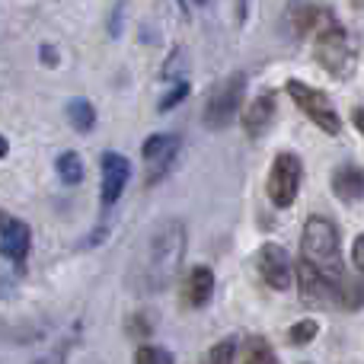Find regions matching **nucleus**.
<instances>
[{
    "mask_svg": "<svg viewBox=\"0 0 364 364\" xmlns=\"http://www.w3.org/2000/svg\"><path fill=\"white\" fill-rule=\"evenodd\" d=\"M256 265H259V275L262 282L269 284L272 291H288L291 288V278H294V269H291V259L284 252V246L278 243H265L256 256Z\"/></svg>",
    "mask_w": 364,
    "mask_h": 364,
    "instance_id": "6e6552de",
    "label": "nucleus"
},
{
    "mask_svg": "<svg viewBox=\"0 0 364 364\" xmlns=\"http://www.w3.org/2000/svg\"><path fill=\"white\" fill-rule=\"evenodd\" d=\"M141 154H144V164H147V186H157L166 176V170L173 166V160H176L179 138L176 134H154V138L144 141Z\"/></svg>",
    "mask_w": 364,
    "mask_h": 364,
    "instance_id": "0eeeda50",
    "label": "nucleus"
},
{
    "mask_svg": "<svg viewBox=\"0 0 364 364\" xmlns=\"http://www.w3.org/2000/svg\"><path fill=\"white\" fill-rule=\"evenodd\" d=\"M186 96H188V83H186V80H179L176 87H173L170 93H166L164 100H160V112H170V109L176 106V102H182V100H186Z\"/></svg>",
    "mask_w": 364,
    "mask_h": 364,
    "instance_id": "4be33fe9",
    "label": "nucleus"
},
{
    "mask_svg": "<svg viewBox=\"0 0 364 364\" xmlns=\"http://www.w3.org/2000/svg\"><path fill=\"white\" fill-rule=\"evenodd\" d=\"M182 256H186V227L179 220H166L154 230L147 259L141 265V284L144 291H164L179 275Z\"/></svg>",
    "mask_w": 364,
    "mask_h": 364,
    "instance_id": "f257e3e1",
    "label": "nucleus"
},
{
    "mask_svg": "<svg viewBox=\"0 0 364 364\" xmlns=\"http://www.w3.org/2000/svg\"><path fill=\"white\" fill-rule=\"evenodd\" d=\"M195 4H208V0H195Z\"/></svg>",
    "mask_w": 364,
    "mask_h": 364,
    "instance_id": "bb28decb",
    "label": "nucleus"
},
{
    "mask_svg": "<svg viewBox=\"0 0 364 364\" xmlns=\"http://www.w3.org/2000/svg\"><path fill=\"white\" fill-rule=\"evenodd\" d=\"M243 93H246V77L243 74H230L224 80H218L211 90H208V100H205V112H201V122L214 132L227 128L237 112L243 109Z\"/></svg>",
    "mask_w": 364,
    "mask_h": 364,
    "instance_id": "20e7f679",
    "label": "nucleus"
},
{
    "mask_svg": "<svg viewBox=\"0 0 364 364\" xmlns=\"http://www.w3.org/2000/svg\"><path fill=\"white\" fill-rule=\"evenodd\" d=\"M352 262H355L358 272H364V233L355 240V246H352Z\"/></svg>",
    "mask_w": 364,
    "mask_h": 364,
    "instance_id": "5701e85b",
    "label": "nucleus"
},
{
    "mask_svg": "<svg viewBox=\"0 0 364 364\" xmlns=\"http://www.w3.org/2000/svg\"><path fill=\"white\" fill-rule=\"evenodd\" d=\"M333 192L342 201H361L364 198V170L358 164H342L333 170Z\"/></svg>",
    "mask_w": 364,
    "mask_h": 364,
    "instance_id": "ddd939ff",
    "label": "nucleus"
},
{
    "mask_svg": "<svg viewBox=\"0 0 364 364\" xmlns=\"http://www.w3.org/2000/svg\"><path fill=\"white\" fill-rule=\"evenodd\" d=\"M352 4H355V6H364V0H352Z\"/></svg>",
    "mask_w": 364,
    "mask_h": 364,
    "instance_id": "a878e982",
    "label": "nucleus"
},
{
    "mask_svg": "<svg viewBox=\"0 0 364 364\" xmlns=\"http://www.w3.org/2000/svg\"><path fill=\"white\" fill-rule=\"evenodd\" d=\"M288 96L297 102V109H301L316 128H323V132L333 134V138L342 134V119L326 93H320V90L307 87V83H301V80H288Z\"/></svg>",
    "mask_w": 364,
    "mask_h": 364,
    "instance_id": "39448f33",
    "label": "nucleus"
},
{
    "mask_svg": "<svg viewBox=\"0 0 364 364\" xmlns=\"http://www.w3.org/2000/svg\"><path fill=\"white\" fill-rule=\"evenodd\" d=\"M233 358H237V346H233L230 339H224L220 346H214L211 352H208V361H214V364H227Z\"/></svg>",
    "mask_w": 364,
    "mask_h": 364,
    "instance_id": "412c9836",
    "label": "nucleus"
},
{
    "mask_svg": "<svg viewBox=\"0 0 364 364\" xmlns=\"http://www.w3.org/2000/svg\"><path fill=\"white\" fill-rule=\"evenodd\" d=\"M301 259L310 262L323 278L339 288L346 269H342V250H339V230L333 220L326 218H310L304 224V237H301Z\"/></svg>",
    "mask_w": 364,
    "mask_h": 364,
    "instance_id": "f03ea898",
    "label": "nucleus"
},
{
    "mask_svg": "<svg viewBox=\"0 0 364 364\" xmlns=\"http://www.w3.org/2000/svg\"><path fill=\"white\" fill-rule=\"evenodd\" d=\"M32 246V233L23 220H16L13 214H4V230H0V252H4L10 262L23 265L26 256H29Z\"/></svg>",
    "mask_w": 364,
    "mask_h": 364,
    "instance_id": "9d476101",
    "label": "nucleus"
},
{
    "mask_svg": "<svg viewBox=\"0 0 364 364\" xmlns=\"http://www.w3.org/2000/svg\"><path fill=\"white\" fill-rule=\"evenodd\" d=\"M68 122L77 132H90L96 125V109L87 100H70L68 102Z\"/></svg>",
    "mask_w": 364,
    "mask_h": 364,
    "instance_id": "2eb2a0df",
    "label": "nucleus"
},
{
    "mask_svg": "<svg viewBox=\"0 0 364 364\" xmlns=\"http://www.w3.org/2000/svg\"><path fill=\"white\" fill-rule=\"evenodd\" d=\"M240 358H243V361H275V352L269 348V342H265V339L252 336V339L243 342V352H240Z\"/></svg>",
    "mask_w": 364,
    "mask_h": 364,
    "instance_id": "a211bd4d",
    "label": "nucleus"
},
{
    "mask_svg": "<svg viewBox=\"0 0 364 364\" xmlns=\"http://www.w3.org/2000/svg\"><path fill=\"white\" fill-rule=\"evenodd\" d=\"M100 166H102V192H100V201H102V208H112L115 201L122 198V192H125L128 176H132V166H128V160L122 157V154H115V151L102 154Z\"/></svg>",
    "mask_w": 364,
    "mask_h": 364,
    "instance_id": "1a4fd4ad",
    "label": "nucleus"
},
{
    "mask_svg": "<svg viewBox=\"0 0 364 364\" xmlns=\"http://www.w3.org/2000/svg\"><path fill=\"white\" fill-rule=\"evenodd\" d=\"M316 333H320V323L316 320H301V323H294V326L288 329V339H291V346H307V342L316 339Z\"/></svg>",
    "mask_w": 364,
    "mask_h": 364,
    "instance_id": "6ab92c4d",
    "label": "nucleus"
},
{
    "mask_svg": "<svg viewBox=\"0 0 364 364\" xmlns=\"http://www.w3.org/2000/svg\"><path fill=\"white\" fill-rule=\"evenodd\" d=\"M314 55L320 61V68L329 70L333 77H348L355 70V64H358V51H355L352 36L336 19H329L314 36Z\"/></svg>",
    "mask_w": 364,
    "mask_h": 364,
    "instance_id": "7ed1b4c3",
    "label": "nucleus"
},
{
    "mask_svg": "<svg viewBox=\"0 0 364 364\" xmlns=\"http://www.w3.org/2000/svg\"><path fill=\"white\" fill-rule=\"evenodd\" d=\"M58 176H61V182H68V186H77L83 179V160L74 151L61 154L58 157Z\"/></svg>",
    "mask_w": 364,
    "mask_h": 364,
    "instance_id": "dca6fc26",
    "label": "nucleus"
},
{
    "mask_svg": "<svg viewBox=\"0 0 364 364\" xmlns=\"http://www.w3.org/2000/svg\"><path fill=\"white\" fill-rule=\"evenodd\" d=\"M301 176H304V164L297 154L284 151L275 157L269 170V182H265V192H269L272 205L275 208H291L297 198V188H301Z\"/></svg>",
    "mask_w": 364,
    "mask_h": 364,
    "instance_id": "423d86ee",
    "label": "nucleus"
},
{
    "mask_svg": "<svg viewBox=\"0 0 364 364\" xmlns=\"http://www.w3.org/2000/svg\"><path fill=\"white\" fill-rule=\"evenodd\" d=\"M291 6H294L291 10V23H294V32L301 38H307V36L314 38L329 19H336L326 6H316V4H291Z\"/></svg>",
    "mask_w": 364,
    "mask_h": 364,
    "instance_id": "f8f14e48",
    "label": "nucleus"
},
{
    "mask_svg": "<svg viewBox=\"0 0 364 364\" xmlns=\"http://www.w3.org/2000/svg\"><path fill=\"white\" fill-rule=\"evenodd\" d=\"M339 304L346 310L364 307V282H348V278H342V284H339Z\"/></svg>",
    "mask_w": 364,
    "mask_h": 364,
    "instance_id": "f3484780",
    "label": "nucleus"
},
{
    "mask_svg": "<svg viewBox=\"0 0 364 364\" xmlns=\"http://www.w3.org/2000/svg\"><path fill=\"white\" fill-rule=\"evenodd\" d=\"M134 361L138 364H173V355L164 352V348H157V346H144L134 352Z\"/></svg>",
    "mask_w": 364,
    "mask_h": 364,
    "instance_id": "aec40b11",
    "label": "nucleus"
},
{
    "mask_svg": "<svg viewBox=\"0 0 364 364\" xmlns=\"http://www.w3.org/2000/svg\"><path fill=\"white\" fill-rule=\"evenodd\" d=\"M246 4H250V0H237V6H240V19L246 16Z\"/></svg>",
    "mask_w": 364,
    "mask_h": 364,
    "instance_id": "393cba45",
    "label": "nucleus"
},
{
    "mask_svg": "<svg viewBox=\"0 0 364 364\" xmlns=\"http://www.w3.org/2000/svg\"><path fill=\"white\" fill-rule=\"evenodd\" d=\"M240 119H243V128H246L250 138H262V134L269 132L272 119H275V96H269V93L256 96V100L243 109Z\"/></svg>",
    "mask_w": 364,
    "mask_h": 364,
    "instance_id": "9b49d317",
    "label": "nucleus"
},
{
    "mask_svg": "<svg viewBox=\"0 0 364 364\" xmlns=\"http://www.w3.org/2000/svg\"><path fill=\"white\" fill-rule=\"evenodd\" d=\"M211 294H214V272L205 269V265L188 272L186 284H182V301H186V307H205V304L211 301Z\"/></svg>",
    "mask_w": 364,
    "mask_h": 364,
    "instance_id": "4468645a",
    "label": "nucleus"
},
{
    "mask_svg": "<svg viewBox=\"0 0 364 364\" xmlns=\"http://www.w3.org/2000/svg\"><path fill=\"white\" fill-rule=\"evenodd\" d=\"M352 119H355V125H358V132L364 134V109H361V106L352 112Z\"/></svg>",
    "mask_w": 364,
    "mask_h": 364,
    "instance_id": "b1692460",
    "label": "nucleus"
}]
</instances>
